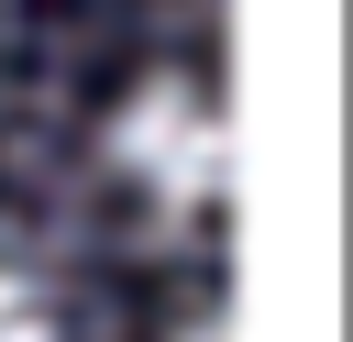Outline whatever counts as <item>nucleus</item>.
Here are the masks:
<instances>
[{
	"mask_svg": "<svg viewBox=\"0 0 353 342\" xmlns=\"http://www.w3.org/2000/svg\"><path fill=\"white\" fill-rule=\"evenodd\" d=\"M110 154H121L154 199L199 210V199L221 188V165H232V132H221V110H210L188 77H143V88L121 99V121H110Z\"/></svg>",
	"mask_w": 353,
	"mask_h": 342,
	"instance_id": "1",
	"label": "nucleus"
},
{
	"mask_svg": "<svg viewBox=\"0 0 353 342\" xmlns=\"http://www.w3.org/2000/svg\"><path fill=\"white\" fill-rule=\"evenodd\" d=\"M0 342H55V320H44V298L22 276H0Z\"/></svg>",
	"mask_w": 353,
	"mask_h": 342,
	"instance_id": "2",
	"label": "nucleus"
}]
</instances>
